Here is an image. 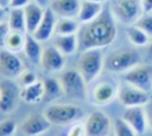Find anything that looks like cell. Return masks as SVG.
I'll return each mask as SVG.
<instances>
[{
    "label": "cell",
    "mask_w": 152,
    "mask_h": 136,
    "mask_svg": "<svg viewBox=\"0 0 152 136\" xmlns=\"http://www.w3.org/2000/svg\"><path fill=\"white\" fill-rule=\"evenodd\" d=\"M115 20L109 5H104L103 11L97 18L87 24H81L77 32L78 51L102 48L112 44L118 33Z\"/></svg>",
    "instance_id": "1"
},
{
    "label": "cell",
    "mask_w": 152,
    "mask_h": 136,
    "mask_svg": "<svg viewBox=\"0 0 152 136\" xmlns=\"http://www.w3.org/2000/svg\"><path fill=\"white\" fill-rule=\"evenodd\" d=\"M43 114L55 125H71L83 117L82 108L72 103L50 104L44 109Z\"/></svg>",
    "instance_id": "2"
},
{
    "label": "cell",
    "mask_w": 152,
    "mask_h": 136,
    "mask_svg": "<svg viewBox=\"0 0 152 136\" xmlns=\"http://www.w3.org/2000/svg\"><path fill=\"white\" fill-rule=\"evenodd\" d=\"M103 67L104 59L101 48H90L81 52L77 61V70L80 71L87 84L96 79Z\"/></svg>",
    "instance_id": "3"
},
{
    "label": "cell",
    "mask_w": 152,
    "mask_h": 136,
    "mask_svg": "<svg viewBox=\"0 0 152 136\" xmlns=\"http://www.w3.org/2000/svg\"><path fill=\"white\" fill-rule=\"evenodd\" d=\"M140 63V53L134 48L122 47L109 53L104 59V69L112 72H122Z\"/></svg>",
    "instance_id": "4"
},
{
    "label": "cell",
    "mask_w": 152,
    "mask_h": 136,
    "mask_svg": "<svg viewBox=\"0 0 152 136\" xmlns=\"http://www.w3.org/2000/svg\"><path fill=\"white\" fill-rule=\"evenodd\" d=\"M116 20L126 25H133L144 14L141 0H113L109 5Z\"/></svg>",
    "instance_id": "5"
},
{
    "label": "cell",
    "mask_w": 152,
    "mask_h": 136,
    "mask_svg": "<svg viewBox=\"0 0 152 136\" xmlns=\"http://www.w3.org/2000/svg\"><path fill=\"white\" fill-rule=\"evenodd\" d=\"M64 95L70 98L84 99L87 96V83L78 70L68 69L59 77Z\"/></svg>",
    "instance_id": "6"
},
{
    "label": "cell",
    "mask_w": 152,
    "mask_h": 136,
    "mask_svg": "<svg viewBox=\"0 0 152 136\" xmlns=\"http://www.w3.org/2000/svg\"><path fill=\"white\" fill-rule=\"evenodd\" d=\"M124 79L128 84L148 92L152 88V65L138 64L125 72Z\"/></svg>",
    "instance_id": "7"
},
{
    "label": "cell",
    "mask_w": 152,
    "mask_h": 136,
    "mask_svg": "<svg viewBox=\"0 0 152 136\" xmlns=\"http://www.w3.org/2000/svg\"><path fill=\"white\" fill-rule=\"evenodd\" d=\"M119 93L118 85L113 80H101L90 91V101L95 105H107Z\"/></svg>",
    "instance_id": "8"
},
{
    "label": "cell",
    "mask_w": 152,
    "mask_h": 136,
    "mask_svg": "<svg viewBox=\"0 0 152 136\" xmlns=\"http://www.w3.org/2000/svg\"><path fill=\"white\" fill-rule=\"evenodd\" d=\"M110 118L101 111H94L88 115L84 128L87 136H107L110 130Z\"/></svg>",
    "instance_id": "9"
},
{
    "label": "cell",
    "mask_w": 152,
    "mask_h": 136,
    "mask_svg": "<svg viewBox=\"0 0 152 136\" xmlns=\"http://www.w3.org/2000/svg\"><path fill=\"white\" fill-rule=\"evenodd\" d=\"M24 70L21 59L17 53L10 52L7 50L0 51V72L7 79H14L20 76Z\"/></svg>",
    "instance_id": "10"
},
{
    "label": "cell",
    "mask_w": 152,
    "mask_h": 136,
    "mask_svg": "<svg viewBox=\"0 0 152 136\" xmlns=\"http://www.w3.org/2000/svg\"><path fill=\"white\" fill-rule=\"evenodd\" d=\"M19 98L20 91L13 82L8 79L0 84V110L2 112H12L17 108Z\"/></svg>",
    "instance_id": "11"
},
{
    "label": "cell",
    "mask_w": 152,
    "mask_h": 136,
    "mask_svg": "<svg viewBox=\"0 0 152 136\" xmlns=\"http://www.w3.org/2000/svg\"><path fill=\"white\" fill-rule=\"evenodd\" d=\"M51 127V123L49 122V119L44 116V114H30L27 115L21 125L20 129L23 131L24 135L26 136H39L44 132H46Z\"/></svg>",
    "instance_id": "12"
},
{
    "label": "cell",
    "mask_w": 152,
    "mask_h": 136,
    "mask_svg": "<svg viewBox=\"0 0 152 136\" xmlns=\"http://www.w3.org/2000/svg\"><path fill=\"white\" fill-rule=\"evenodd\" d=\"M64 57L65 56L62 54L53 45H50L43 48L39 65L45 72H49V73L59 72L64 69V64H65Z\"/></svg>",
    "instance_id": "13"
},
{
    "label": "cell",
    "mask_w": 152,
    "mask_h": 136,
    "mask_svg": "<svg viewBox=\"0 0 152 136\" xmlns=\"http://www.w3.org/2000/svg\"><path fill=\"white\" fill-rule=\"evenodd\" d=\"M119 99L125 106H141L148 103L147 92L128 84L119 89Z\"/></svg>",
    "instance_id": "14"
},
{
    "label": "cell",
    "mask_w": 152,
    "mask_h": 136,
    "mask_svg": "<svg viewBox=\"0 0 152 136\" xmlns=\"http://www.w3.org/2000/svg\"><path fill=\"white\" fill-rule=\"evenodd\" d=\"M56 22H57V15L52 12L50 7L45 8L43 19L36 31L32 33V35L40 43H45L51 39V37L55 34L56 31Z\"/></svg>",
    "instance_id": "15"
},
{
    "label": "cell",
    "mask_w": 152,
    "mask_h": 136,
    "mask_svg": "<svg viewBox=\"0 0 152 136\" xmlns=\"http://www.w3.org/2000/svg\"><path fill=\"white\" fill-rule=\"evenodd\" d=\"M81 0H52L50 8L57 18H76L78 15Z\"/></svg>",
    "instance_id": "16"
},
{
    "label": "cell",
    "mask_w": 152,
    "mask_h": 136,
    "mask_svg": "<svg viewBox=\"0 0 152 136\" xmlns=\"http://www.w3.org/2000/svg\"><path fill=\"white\" fill-rule=\"evenodd\" d=\"M122 118L132 127L135 134L141 135L145 132L146 118H145V111L141 106H128L124 111Z\"/></svg>",
    "instance_id": "17"
},
{
    "label": "cell",
    "mask_w": 152,
    "mask_h": 136,
    "mask_svg": "<svg viewBox=\"0 0 152 136\" xmlns=\"http://www.w3.org/2000/svg\"><path fill=\"white\" fill-rule=\"evenodd\" d=\"M45 8L42 6L37 5L36 2H30L24 7V13H25V21H26V33L32 34L38 25L40 24L43 15H44Z\"/></svg>",
    "instance_id": "18"
},
{
    "label": "cell",
    "mask_w": 152,
    "mask_h": 136,
    "mask_svg": "<svg viewBox=\"0 0 152 136\" xmlns=\"http://www.w3.org/2000/svg\"><path fill=\"white\" fill-rule=\"evenodd\" d=\"M104 5L101 2H93V1H86L81 0V6L77 15V20L80 24H87L95 18H97L101 12L103 11Z\"/></svg>",
    "instance_id": "19"
},
{
    "label": "cell",
    "mask_w": 152,
    "mask_h": 136,
    "mask_svg": "<svg viewBox=\"0 0 152 136\" xmlns=\"http://www.w3.org/2000/svg\"><path fill=\"white\" fill-rule=\"evenodd\" d=\"M20 99L28 104H36L44 101V84L43 80L25 86L20 90Z\"/></svg>",
    "instance_id": "20"
},
{
    "label": "cell",
    "mask_w": 152,
    "mask_h": 136,
    "mask_svg": "<svg viewBox=\"0 0 152 136\" xmlns=\"http://www.w3.org/2000/svg\"><path fill=\"white\" fill-rule=\"evenodd\" d=\"M53 46L64 56H71L78 51V38L76 34L56 35L53 40Z\"/></svg>",
    "instance_id": "21"
},
{
    "label": "cell",
    "mask_w": 152,
    "mask_h": 136,
    "mask_svg": "<svg viewBox=\"0 0 152 136\" xmlns=\"http://www.w3.org/2000/svg\"><path fill=\"white\" fill-rule=\"evenodd\" d=\"M40 44L42 43L38 41L32 34L26 35L25 46H24L23 52L25 53L26 58L34 65L40 63V58H42V53H43V47Z\"/></svg>",
    "instance_id": "22"
},
{
    "label": "cell",
    "mask_w": 152,
    "mask_h": 136,
    "mask_svg": "<svg viewBox=\"0 0 152 136\" xmlns=\"http://www.w3.org/2000/svg\"><path fill=\"white\" fill-rule=\"evenodd\" d=\"M43 84H44V101L52 102L61 98L64 95L59 79H56L53 77H46L43 79Z\"/></svg>",
    "instance_id": "23"
},
{
    "label": "cell",
    "mask_w": 152,
    "mask_h": 136,
    "mask_svg": "<svg viewBox=\"0 0 152 136\" xmlns=\"http://www.w3.org/2000/svg\"><path fill=\"white\" fill-rule=\"evenodd\" d=\"M25 40H26V33L19 31H10L6 37L4 48L10 52L18 53L24 50Z\"/></svg>",
    "instance_id": "24"
},
{
    "label": "cell",
    "mask_w": 152,
    "mask_h": 136,
    "mask_svg": "<svg viewBox=\"0 0 152 136\" xmlns=\"http://www.w3.org/2000/svg\"><path fill=\"white\" fill-rule=\"evenodd\" d=\"M6 21L11 31H19V32L26 33V21H25L24 8H10Z\"/></svg>",
    "instance_id": "25"
},
{
    "label": "cell",
    "mask_w": 152,
    "mask_h": 136,
    "mask_svg": "<svg viewBox=\"0 0 152 136\" xmlns=\"http://www.w3.org/2000/svg\"><path fill=\"white\" fill-rule=\"evenodd\" d=\"M81 24L76 18H57L56 22V35L76 34L80 30Z\"/></svg>",
    "instance_id": "26"
},
{
    "label": "cell",
    "mask_w": 152,
    "mask_h": 136,
    "mask_svg": "<svg viewBox=\"0 0 152 136\" xmlns=\"http://www.w3.org/2000/svg\"><path fill=\"white\" fill-rule=\"evenodd\" d=\"M126 33H127V37H128L129 41L133 45H135V46H145V45L148 44L150 37L141 28H139L138 26H135L134 24L133 25H129L127 27Z\"/></svg>",
    "instance_id": "27"
},
{
    "label": "cell",
    "mask_w": 152,
    "mask_h": 136,
    "mask_svg": "<svg viewBox=\"0 0 152 136\" xmlns=\"http://www.w3.org/2000/svg\"><path fill=\"white\" fill-rule=\"evenodd\" d=\"M113 128L115 136H135V131L124 118H116L114 121Z\"/></svg>",
    "instance_id": "28"
},
{
    "label": "cell",
    "mask_w": 152,
    "mask_h": 136,
    "mask_svg": "<svg viewBox=\"0 0 152 136\" xmlns=\"http://www.w3.org/2000/svg\"><path fill=\"white\" fill-rule=\"evenodd\" d=\"M134 25L141 28L148 37H152V13H144Z\"/></svg>",
    "instance_id": "29"
},
{
    "label": "cell",
    "mask_w": 152,
    "mask_h": 136,
    "mask_svg": "<svg viewBox=\"0 0 152 136\" xmlns=\"http://www.w3.org/2000/svg\"><path fill=\"white\" fill-rule=\"evenodd\" d=\"M17 131V123L13 119H4L0 122V136H13Z\"/></svg>",
    "instance_id": "30"
},
{
    "label": "cell",
    "mask_w": 152,
    "mask_h": 136,
    "mask_svg": "<svg viewBox=\"0 0 152 136\" xmlns=\"http://www.w3.org/2000/svg\"><path fill=\"white\" fill-rule=\"evenodd\" d=\"M18 78H19L20 85L23 88L28 86V85H31V84H33V83H36L38 80L37 79V75L32 70H28V69H24L23 72L20 73V76Z\"/></svg>",
    "instance_id": "31"
},
{
    "label": "cell",
    "mask_w": 152,
    "mask_h": 136,
    "mask_svg": "<svg viewBox=\"0 0 152 136\" xmlns=\"http://www.w3.org/2000/svg\"><path fill=\"white\" fill-rule=\"evenodd\" d=\"M65 136H87V135H86L84 124H82L81 122H75V123H72V124L69 127V129H68Z\"/></svg>",
    "instance_id": "32"
},
{
    "label": "cell",
    "mask_w": 152,
    "mask_h": 136,
    "mask_svg": "<svg viewBox=\"0 0 152 136\" xmlns=\"http://www.w3.org/2000/svg\"><path fill=\"white\" fill-rule=\"evenodd\" d=\"M10 26L7 24V21H2L0 22V47H4V44H5V40H6V37L10 32Z\"/></svg>",
    "instance_id": "33"
},
{
    "label": "cell",
    "mask_w": 152,
    "mask_h": 136,
    "mask_svg": "<svg viewBox=\"0 0 152 136\" xmlns=\"http://www.w3.org/2000/svg\"><path fill=\"white\" fill-rule=\"evenodd\" d=\"M32 0H11L10 8H24L26 5H28Z\"/></svg>",
    "instance_id": "34"
},
{
    "label": "cell",
    "mask_w": 152,
    "mask_h": 136,
    "mask_svg": "<svg viewBox=\"0 0 152 136\" xmlns=\"http://www.w3.org/2000/svg\"><path fill=\"white\" fill-rule=\"evenodd\" d=\"M144 13H152V0H141Z\"/></svg>",
    "instance_id": "35"
},
{
    "label": "cell",
    "mask_w": 152,
    "mask_h": 136,
    "mask_svg": "<svg viewBox=\"0 0 152 136\" xmlns=\"http://www.w3.org/2000/svg\"><path fill=\"white\" fill-rule=\"evenodd\" d=\"M146 116H147V121H148V124L152 129V102L147 103V106H146Z\"/></svg>",
    "instance_id": "36"
},
{
    "label": "cell",
    "mask_w": 152,
    "mask_h": 136,
    "mask_svg": "<svg viewBox=\"0 0 152 136\" xmlns=\"http://www.w3.org/2000/svg\"><path fill=\"white\" fill-rule=\"evenodd\" d=\"M51 1H52V0H32V2H36L37 5L42 6L43 8H48V7L50 6Z\"/></svg>",
    "instance_id": "37"
},
{
    "label": "cell",
    "mask_w": 152,
    "mask_h": 136,
    "mask_svg": "<svg viewBox=\"0 0 152 136\" xmlns=\"http://www.w3.org/2000/svg\"><path fill=\"white\" fill-rule=\"evenodd\" d=\"M6 9H7V8H5V7L0 6V22H2V21H6V20H7L8 12H7Z\"/></svg>",
    "instance_id": "38"
},
{
    "label": "cell",
    "mask_w": 152,
    "mask_h": 136,
    "mask_svg": "<svg viewBox=\"0 0 152 136\" xmlns=\"http://www.w3.org/2000/svg\"><path fill=\"white\" fill-rule=\"evenodd\" d=\"M146 59L147 60H152V41L147 46V50H146Z\"/></svg>",
    "instance_id": "39"
},
{
    "label": "cell",
    "mask_w": 152,
    "mask_h": 136,
    "mask_svg": "<svg viewBox=\"0 0 152 136\" xmlns=\"http://www.w3.org/2000/svg\"><path fill=\"white\" fill-rule=\"evenodd\" d=\"M10 5H11V0H0V6L5 8H10Z\"/></svg>",
    "instance_id": "40"
},
{
    "label": "cell",
    "mask_w": 152,
    "mask_h": 136,
    "mask_svg": "<svg viewBox=\"0 0 152 136\" xmlns=\"http://www.w3.org/2000/svg\"><path fill=\"white\" fill-rule=\"evenodd\" d=\"M86 1H93V2H101V4H104V2L108 1V0H86Z\"/></svg>",
    "instance_id": "41"
}]
</instances>
